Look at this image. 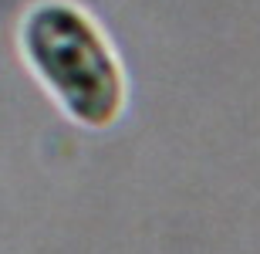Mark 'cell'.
I'll use <instances>...</instances> for the list:
<instances>
[{
	"instance_id": "6da1fadb",
	"label": "cell",
	"mask_w": 260,
	"mask_h": 254,
	"mask_svg": "<svg viewBox=\"0 0 260 254\" xmlns=\"http://www.w3.org/2000/svg\"><path fill=\"white\" fill-rule=\"evenodd\" d=\"M20 54L71 122L108 129L125 112V71L85 7L41 0L20 20Z\"/></svg>"
}]
</instances>
